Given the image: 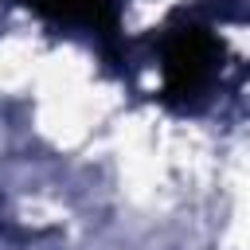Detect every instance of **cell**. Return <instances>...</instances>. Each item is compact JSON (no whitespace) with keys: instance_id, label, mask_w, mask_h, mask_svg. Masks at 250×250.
Wrapping results in <instances>:
<instances>
[{"instance_id":"1","label":"cell","mask_w":250,"mask_h":250,"mask_svg":"<svg viewBox=\"0 0 250 250\" xmlns=\"http://www.w3.org/2000/svg\"><path fill=\"white\" fill-rule=\"evenodd\" d=\"M211 66H215V43L188 27V31H176L164 47V74H168V94H195L207 78H211Z\"/></svg>"},{"instance_id":"2","label":"cell","mask_w":250,"mask_h":250,"mask_svg":"<svg viewBox=\"0 0 250 250\" xmlns=\"http://www.w3.org/2000/svg\"><path fill=\"white\" fill-rule=\"evenodd\" d=\"M27 4L59 23H82V27H113L117 12V0H27Z\"/></svg>"}]
</instances>
